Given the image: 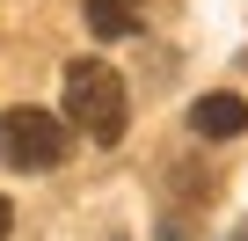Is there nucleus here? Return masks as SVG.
<instances>
[{
	"mask_svg": "<svg viewBox=\"0 0 248 241\" xmlns=\"http://www.w3.org/2000/svg\"><path fill=\"white\" fill-rule=\"evenodd\" d=\"M66 125L88 132L95 146H117L132 125V102H124V73L102 59H73L66 66Z\"/></svg>",
	"mask_w": 248,
	"mask_h": 241,
	"instance_id": "obj_1",
	"label": "nucleus"
},
{
	"mask_svg": "<svg viewBox=\"0 0 248 241\" xmlns=\"http://www.w3.org/2000/svg\"><path fill=\"white\" fill-rule=\"evenodd\" d=\"M66 154H73V139H66V117L30 110V102L0 110V161H8V168H59Z\"/></svg>",
	"mask_w": 248,
	"mask_h": 241,
	"instance_id": "obj_2",
	"label": "nucleus"
},
{
	"mask_svg": "<svg viewBox=\"0 0 248 241\" xmlns=\"http://www.w3.org/2000/svg\"><path fill=\"white\" fill-rule=\"evenodd\" d=\"M190 132L197 139H241L248 132V102L241 95H197L190 102Z\"/></svg>",
	"mask_w": 248,
	"mask_h": 241,
	"instance_id": "obj_3",
	"label": "nucleus"
},
{
	"mask_svg": "<svg viewBox=\"0 0 248 241\" xmlns=\"http://www.w3.org/2000/svg\"><path fill=\"white\" fill-rule=\"evenodd\" d=\"M146 22V0H88V30L95 37H132Z\"/></svg>",
	"mask_w": 248,
	"mask_h": 241,
	"instance_id": "obj_4",
	"label": "nucleus"
},
{
	"mask_svg": "<svg viewBox=\"0 0 248 241\" xmlns=\"http://www.w3.org/2000/svg\"><path fill=\"white\" fill-rule=\"evenodd\" d=\"M161 241H197V234H190V226H183V219L168 212V219H161Z\"/></svg>",
	"mask_w": 248,
	"mask_h": 241,
	"instance_id": "obj_5",
	"label": "nucleus"
},
{
	"mask_svg": "<svg viewBox=\"0 0 248 241\" xmlns=\"http://www.w3.org/2000/svg\"><path fill=\"white\" fill-rule=\"evenodd\" d=\"M8 226H15V205H8V197H0V241H8Z\"/></svg>",
	"mask_w": 248,
	"mask_h": 241,
	"instance_id": "obj_6",
	"label": "nucleus"
},
{
	"mask_svg": "<svg viewBox=\"0 0 248 241\" xmlns=\"http://www.w3.org/2000/svg\"><path fill=\"white\" fill-rule=\"evenodd\" d=\"M109 241H124V234H109Z\"/></svg>",
	"mask_w": 248,
	"mask_h": 241,
	"instance_id": "obj_7",
	"label": "nucleus"
}]
</instances>
